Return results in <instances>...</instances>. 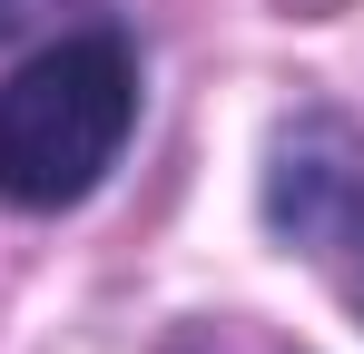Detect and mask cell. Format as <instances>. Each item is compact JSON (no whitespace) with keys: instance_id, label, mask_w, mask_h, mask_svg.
Returning a JSON list of instances; mask_svg holds the SVG:
<instances>
[{"instance_id":"2","label":"cell","mask_w":364,"mask_h":354,"mask_svg":"<svg viewBox=\"0 0 364 354\" xmlns=\"http://www.w3.org/2000/svg\"><path fill=\"white\" fill-rule=\"evenodd\" d=\"M60 0H0V40H20V30H40Z\"/></svg>"},{"instance_id":"1","label":"cell","mask_w":364,"mask_h":354,"mask_svg":"<svg viewBox=\"0 0 364 354\" xmlns=\"http://www.w3.org/2000/svg\"><path fill=\"white\" fill-rule=\"evenodd\" d=\"M138 128V50L119 30H60L0 79V197L30 217L79 207Z\"/></svg>"}]
</instances>
